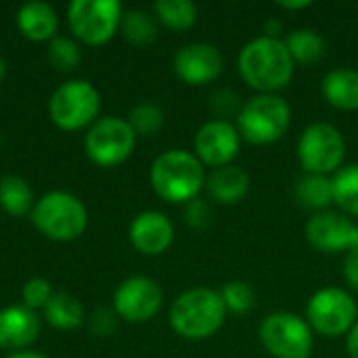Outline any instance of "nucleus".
Segmentation results:
<instances>
[{
	"instance_id": "1",
	"label": "nucleus",
	"mask_w": 358,
	"mask_h": 358,
	"mask_svg": "<svg viewBox=\"0 0 358 358\" xmlns=\"http://www.w3.org/2000/svg\"><path fill=\"white\" fill-rule=\"evenodd\" d=\"M241 78L258 92L277 94L285 88L292 78L296 63L281 38L260 36L250 40L237 59Z\"/></svg>"
},
{
	"instance_id": "2",
	"label": "nucleus",
	"mask_w": 358,
	"mask_h": 358,
	"mask_svg": "<svg viewBox=\"0 0 358 358\" xmlns=\"http://www.w3.org/2000/svg\"><path fill=\"white\" fill-rule=\"evenodd\" d=\"M203 185V164L189 151H166L151 166V187L162 199L170 203H189L199 195Z\"/></svg>"
},
{
	"instance_id": "3",
	"label": "nucleus",
	"mask_w": 358,
	"mask_h": 358,
	"mask_svg": "<svg viewBox=\"0 0 358 358\" xmlns=\"http://www.w3.org/2000/svg\"><path fill=\"white\" fill-rule=\"evenodd\" d=\"M227 308L220 292L193 287L180 294L170 308L172 329L187 340H206L224 325Z\"/></svg>"
},
{
	"instance_id": "4",
	"label": "nucleus",
	"mask_w": 358,
	"mask_h": 358,
	"mask_svg": "<svg viewBox=\"0 0 358 358\" xmlns=\"http://www.w3.org/2000/svg\"><path fill=\"white\" fill-rule=\"evenodd\" d=\"M292 107L279 94L258 92L241 105L237 130L252 145H271L289 130Z\"/></svg>"
},
{
	"instance_id": "5",
	"label": "nucleus",
	"mask_w": 358,
	"mask_h": 358,
	"mask_svg": "<svg viewBox=\"0 0 358 358\" xmlns=\"http://www.w3.org/2000/svg\"><path fill=\"white\" fill-rule=\"evenodd\" d=\"M31 220L46 237L57 241H71L84 233L88 214L78 197L63 191H55L44 195L36 203Z\"/></svg>"
},
{
	"instance_id": "6",
	"label": "nucleus",
	"mask_w": 358,
	"mask_h": 358,
	"mask_svg": "<svg viewBox=\"0 0 358 358\" xmlns=\"http://www.w3.org/2000/svg\"><path fill=\"white\" fill-rule=\"evenodd\" d=\"M264 350L275 358H308L315 346V336L306 319L294 313H271L258 329Z\"/></svg>"
},
{
	"instance_id": "7",
	"label": "nucleus",
	"mask_w": 358,
	"mask_h": 358,
	"mask_svg": "<svg viewBox=\"0 0 358 358\" xmlns=\"http://www.w3.org/2000/svg\"><path fill=\"white\" fill-rule=\"evenodd\" d=\"M346 157L342 132L327 122H317L304 128L298 141V159L310 174H336Z\"/></svg>"
},
{
	"instance_id": "8",
	"label": "nucleus",
	"mask_w": 358,
	"mask_h": 358,
	"mask_svg": "<svg viewBox=\"0 0 358 358\" xmlns=\"http://www.w3.org/2000/svg\"><path fill=\"white\" fill-rule=\"evenodd\" d=\"M358 321L355 298L342 287H323L306 304V323L325 338L348 334Z\"/></svg>"
},
{
	"instance_id": "9",
	"label": "nucleus",
	"mask_w": 358,
	"mask_h": 358,
	"mask_svg": "<svg viewBox=\"0 0 358 358\" xmlns=\"http://www.w3.org/2000/svg\"><path fill=\"white\" fill-rule=\"evenodd\" d=\"M69 25L86 44H105L122 23V4L117 0H73L69 4Z\"/></svg>"
},
{
	"instance_id": "10",
	"label": "nucleus",
	"mask_w": 358,
	"mask_h": 358,
	"mask_svg": "<svg viewBox=\"0 0 358 358\" xmlns=\"http://www.w3.org/2000/svg\"><path fill=\"white\" fill-rule=\"evenodd\" d=\"M99 92L92 84L73 80L63 84L50 99L48 111L52 122L63 130H78L94 120L99 113Z\"/></svg>"
},
{
	"instance_id": "11",
	"label": "nucleus",
	"mask_w": 358,
	"mask_h": 358,
	"mask_svg": "<svg viewBox=\"0 0 358 358\" xmlns=\"http://www.w3.org/2000/svg\"><path fill=\"white\" fill-rule=\"evenodd\" d=\"M136 143V134L128 122L120 117L99 120L86 134L88 157L103 168H111L130 157Z\"/></svg>"
},
{
	"instance_id": "12",
	"label": "nucleus",
	"mask_w": 358,
	"mask_h": 358,
	"mask_svg": "<svg viewBox=\"0 0 358 358\" xmlns=\"http://www.w3.org/2000/svg\"><path fill=\"white\" fill-rule=\"evenodd\" d=\"M306 239L308 243L325 254L350 252L358 248V224H355L346 214L340 212H317L306 222Z\"/></svg>"
},
{
	"instance_id": "13",
	"label": "nucleus",
	"mask_w": 358,
	"mask_h": 358,
	"mask_svg": "<svg viewBox=\"0 0 358 358\" xmlns=\"http://www.w3.org/2000/svg\"><path fill=\"white\" fill-rule=\"evenodd\" d=\"M162 287L149 277H132L124 281L113 296L115 313L130 323H145L153 319L162 308Z\"/></svg>"
},
{
	"instance_id": "14",
	"label": "nucleus",
	"mask_w": 358,
	"mask_h": 358,
	"mask_svg": "<svg viewBox=\"0 0 358 358\" xmlns=\"http://www.w3.org/2000/svg\"><path fill=\"white\" fill-rule=\"evenodd\" d=\"M241 134L235 124L227 120H210L195 134L197 159L212 168L229 166L239 153Z\"/></svg>"
},
{
	"instance_id": "15",
	"label": "nucleus",
	"mask_w": 358,
	"mask_h": 358,
	"mask_svg": "<svg viewBox=\"0 0 358 358\" xmlns=\"http://www.w3.org/2000/svg\"><path fill=\"white\" fill-rule=\"evenodd\" d=\"M222 69H224L222 52L214 44H208V42L187 44L174 57L176 76L191 86L214 82L222 73Z\"/></svg>"
},
{
	"instance_id": "16",
	"label": "nucleus",
	"mask_w": 358,
	"mask_h": 358,
	"mask_svg": "<svg viewBox=\"0 0 358 358\" xmlns=\"http://www.w3.org/2000/svg\"><path fill=\"white\" fill-rule=\"evenodd\" d=\"M130 241L138 252L147 256H157L172 245L174 224L162 212H143L130 224Z\"/></svg>"
},
{
	"instance_id": "17",
	"label": "nucleus",
	"mask_w": 358,
	"mask_h": 358,
	"mask_svg": "<svg viewBox=\"0 0 358 358\" xmlns=\"http://www.w3.org/2000/svg\"><path fill=\"white\" fill-rule=\"evenodd\" d=\"M40 334V321L27 306H8L0 310V348L17 350L29 346Z\"/></svg>"
},
{
	"instance_id": "18",
	"label": "nucleus",
	"mask_w": 358,
	"mask_h": 358,
	"mask_svg": "<svg viewBox=\"0 0 358 358\" xmlns=\"http://www.w3.org/2000/svg\"><path fill=\"white\" fill-rule=\"evenodd\" d=\"M206 185L214 201L233 206L245 197L250 189V176L243 168L229 164L222 168H214L206 178Z\"/></svg>"
},
{
	"instance_id": "19",
	"label": "nucleus",
	"mask_w": 358,
	"mask_h": 358,
	"mask_svg": "<svg viewBox=\"0 0 358 358\" xmlns=\"http://www.w3.org/2000/svg\"><path fill=\"white\" fill-rule=\"evenodd\" d=\"M323 96L329 105L344 109V111H357L358 109V71L350 67L331 69L323 82H321Z\"/></svg>"
},
{
	"instance_id": "20",
	"label": "nucleus",
	"mask_w": 358,
	"mask_h": 358,
	"mask_svg": "<svg viewBox=\"0 0 358 358\" xmlns=\"http://www.w3.org/2000/svg\"><path fill=\"white\" fill-rule=\"evenodd\" d=\"M294 197L300 208L317 212H325L334 203V185L331 176L325 174H310L306 172L304 176L298 178L294 187Z\"/></svg>"
},
{
	"instance_id": "21",
	"label": "nucleus",
	"mask_w": 358,
	"mask_h": 358,
	"mask_svg": "<svg viewBox=\"0 0 358 358\" xmlns=\"http://www.w3.org/2000/svg\"><path fill=\"white\" fill-rule=\"evenodd\" d=\"M19 29L29 40H48L57 31V15L44 2H27L19 8L17 15Z\"/></svg>"
},
{
	"instance_id": "22",
	"label": "nucleus",
	"mask_w": 358,
	"mask_h": 358,
	"mask_svg": "<svg viewBox=\"0 0 358 358\" xmlns=\"http://www.w3.org/2000/svg\"><path fill=\"white\" fill-rule=\"evenodd\" d=\"M285 46L294 59V63H302V65H315L325 57V40L319 31L310 29V27H298L292 34L285 36Z\"/></svg>"
},
{
	"instance_id": "23",
	"label": "nucleus",
	"mask_w": 358,
	"mask_h": 358,
	"mask_svg": "<svg viewBox=\"0 0 358 358\" xmlns=\"http://www.w3.org/2000/svg\"><path fill=\"white\" fill-rule=\"evenodd\" d=\"M334 203L342 208V214L358 216V164L342 166L334 176Z\"/></svg>"
},
{
	"instance_id": "24",
	"label": "nucleus",
	"mask_w": 358,
	"mask_h": 358,
	"mask_svg": "<svg viewBox=\"0 0 358 358\" xmlns=\"http://www.w3.org/2000/svg\"><path fill=\"white\" fill-rule=\"evenodd\" d=\"M44 315H46V321L57 329H73L84 319L80 302L67 294L50 296L48 304L44 306Z\"/></svg>"
},
{
	"instance_id": "25",
	"label": "nucleus",
	"mask_w": 358,
	"mask_h": 358,
	"mask_svg": "<svg viewBox=\"0 0 358 358\" xmlns=\"http://www.w3.org/2000/svg\"><path fill=\"white\" fill-rule=\"evenodd\" d=\"M153 10L172 29H189L197 21V4L191 0H157Z\"/></svg>"
},
{
	"instance_id": "26",
	"label": "nucleus",
	"mask_w": 358,
	"mask_h": 358,
	"mask_svg": "<svg viewBox=\"0 0 358 358\" xmlns=\"http://www.w3.org/2000/svg\"><path fill=\"white\" fill-rule=\"evenodd\" d=\"M0 206L13 214L23 216L31 208V189L19 176H6L0 180Z\"/></svg>"
},
{
	"instance_id": "27",
	"label": "nucleus",
	"mask_w": 358,
	"mask_h": 358,
	"mask_svg": "<svg viewBox=\"0 0 358 358\" xmlns=\"http://www.w3.org/2000/svg\"><path fill=\"white\" fill-rule=\"evenodd\" d=\"M122 31L134 46H149L157 38V25L145 10H128L122 15Z\"/></svg>"
},
{
	"instance_id": "28",
	"label": "nucleus",
	"mask_w": 358,
	"mask_h": 358,
	"mask_svg": "<svg viewBox=\"0 0 358 358\" xmlns=\"http://www.w3.org/2000/svg\"><path fill=\"white\" fill-rule=\"evenodd\" d=\"M220 298L224 302L227 313L233 315H245L256 304V292L248 281H229L220 289Z\"/></svg>"
},
{
	"instance_id": "29",
	"label": "nucleus",
	"mask_w": 358,
	"mask_h": 358,
	"mask_svg": "<svg viewBox=\"0 0 358 358\" xmlns=\"http://www.w3.org/2000/svg\"><path fill=\"white\" fill-rule=\"evenodd\" d=\"M130 128L134 130V134L141 136H153L162 130L164 126V111L153 105V103H141L130 111V120H128Z\"/></svg>"
},
{
	"instance_id": "30",
	"label": "nucleus",
	"mask_w": 358,
	"mask_h": 358,
	"mask_svg": "<svg viewBox=\"0 0 358 358\" xmlns=\"http://www.w3.org/2000/svg\"><path fill=\"white\" fill-rule=\"evenodd\" d=\"M48 61L57 69H73L80 63V48L67 38H55L48 46Z\"/></svg>"
},
{
	"instance_id": "31",
	"label": "nucleus",
	"mask_w": 358,
	"mask_h": 358,
	"mask_svg": "<svg viewBox=\"0 0 358 358\" xmlns=\"http://www.w3.org/2000/svg\"><path fill=\"white\" fill-rule=\"evenodd\" d=\"M210 109L216 115L214 120H227L229 122V117H233V115L237 117L239 115L241 103H239V96L235 94V90H231V88H218L210 96Z\"/></svg>"
},
{
	"instance_id": "32",
	"label": "nucleus",
	"mask_w": 358,
	"mask_h": 358,
	"mask_svg": "<svg viewBox=\"0 0 358 358\" xmlns=\"http://www.w3.org/2000/svg\"><path fill=\"white\" fill-rule=\"evenodd\" d=\"M50 300V285L44 279H29L23 287V302L27 308H40L46 306Z\"/></svg>"
},
{
	"instance_id": "33",
	"label": "nucleus",
	"mask_w": 358,
	"mask_h": 358,
	"mask_svg": "<svg viewBox=\"0 0 358 358\" xmlns=\"http://www.w3.org/2000/svg\"><path fill=\"white\" fill-rule=\"evenodd\" d=\"M185 220H187V224L193 227V229H203V227H208L210 220H212V208L208 206V201L195 197V199H191V201L187 203V208H185Z\"/></svg>"
},
{
	"instance_id": "34",
	"label": "nucleus",
	"mask_w": 358,
	"mask_h": 358,
	"mask_svg": "<svg viewBox=\"0 0 358 358\" xmlns=\"http://www.w3.org/2000/svg\"><path fill=\"white\" fill-rule=\"evenodd\" d=\"M344 279L346 283L358 289V248L346 252V258H344Z\"/></svg>"
},
{
	"instance_id": "35",
	"label": "nucleus",
	"mask_w": 358,
	"mask_h": 358,
	"mask_svg": "<svg viewBox=\"0 0 358 358\" xmlns=\"http://www.w3.org/2000/svg\"><path fill=\"white\" fill-rule=\"evenodd\" d=\"M346 350H348L350 358H358V321L346 336Z\"/></svg>"
},
{
	"instance_id": "36",
	"label": "nucleus",
	"mask_w": 358,
	"mask_h": 358,
	"mask_svg": "<svg viewBox=\"0 0 358 358\" xmlns=\"http://www.w3.org/2000/svg\"><path fill=\"white\" fill-rule=\"evenodd\" d=\"M281 31H283V25H281L279 19L271 17V19L264 23V36H268V38H279Z\"/></svg>"
},
{
	"instance_id": "37",
	"label": "nucleus",
	"mask_w": 358,
	"mask_h": 358,
	"mask_svg": "<svg viewBox=\"0 0 358 358\" xmlns=\"http://www.w3.org/2000/svg\"><path fill=\"white\" fill-rule=\"evenodd\" d=\"M279 6H281V8H285V10H298V8H306V6H310V0H300V2H279Z\"/></svg>"
},
{
	"instance_id": "38",
	"label": "nucleus",
	"mask_w": 358,
	"mask_h": 358,
	"mask_svg": "<svg viewBox=\"0 0 358 358\" xmlns=\"http://www.w3.org/2000/svg\"><path fill=\"white\" fill-rule=\"evenodd\" d=\"M8 358H46L44 355H38V352H15Z\"/></svg>"
},
{
	"instance_id": "39",
	"label": "nucleus",
	"mask_w": 358,
	"mask_h": 358,
	"mask_svg": "<svg viewBox=\"0 0 358 358\" xmlns=\"http://www.w3.org/2000/svg\"><path fill=\"white\" fill-rule=\"evenodd\" d=\"M4 73H6V63H4V59L0 57V80L4 78Z\"/></svg>"
}]
</instances>
